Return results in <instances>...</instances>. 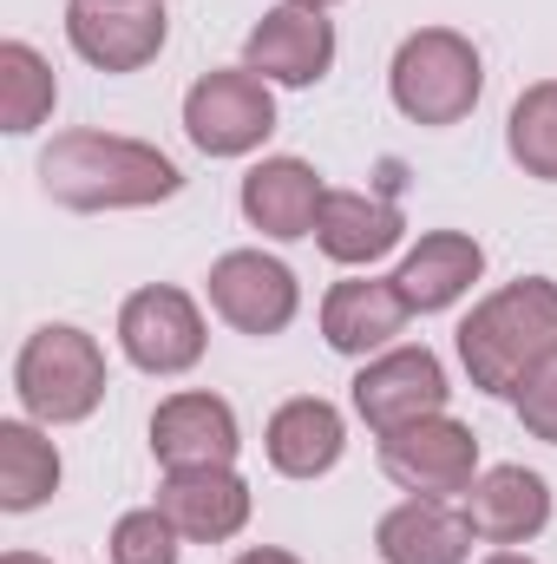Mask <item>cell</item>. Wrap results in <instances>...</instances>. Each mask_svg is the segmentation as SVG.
I'll return each mask as SVG.
<instances>
[{
	"mask_svg": "<svg viewBox=\"0 0 557 564\" xmlns=\"http://www.w3.org/2000/svg\"><path fill=\"white\" fill-rule=\"evenodd\" d=\"M40 184L66 210H139V204L177 197L184 171L157 144L112 139V132H66L40 151Z\"/></svg>",
	"mask_w": 557,
	"mask_h": 564,
	"instance_id": "1",
	"label": "cell"
},
{
	"mask_svg": "<svg viewBox=\"0 0 557 564\" xmlns=\"http://www.w3.org/2000/svg\"><path fill=\"white\" fill-rule=\"evenodd\" d=\"M557 355V282L525 276L485 295L459 322V361L485 394H525V381Z\"/></svg>",
	"mask_w": 557,
	"mask_h": 564,
	"instance_id": "2",
	"label": "cell"
},
{
	"mask_svg": "<svg viewBox=\"0 0 557 564\" xmlns=\"http://www.w3.org/2000/svg\"><path fill=\"white\" fill-rule=\"evenodd\" d=\"M13 388H20L33 421L73 426L106 401V355H99V341L86 328L53 322V328L26 335V348L13 361Z\"/></svg>",
	"mask_w": 557,
	"mask_h": 564,
	"instance_id": "3",
	"label": "cell"
},
{
	"mask_svg": "<svg viewBox=\"0 0 557 564\" xmlns=\"http://www.w3.org/2000/svg\"><path fill=\"white\" fill-rule=\"evenodd\" d=\"M387 79H394V106L414 126H459L479 106V86H485L472 40L452 33V26H419V33H407Z\"/></svg>",
	"mask_w": 557,
	"mask_h": 564,
	"instance_id": "4",
	"label": "cell"
},
{
	"mask_svg": "<svg viewBox=\"0 0 557 564\" xmlns=\"http://www.w3.org/2000/svg\"><path fill=\"white\" fill-rule=\"evenodd\" d=\"M184 132L210 158H243V151H256L276 132V99H270V86L250 66L204 73L190 86V99H184Z\"/></svg>",
	"mask_w": 557,
	"mask_h": 564,
	"instance_id": "5",
	"label": "cell"
},
{
	"mask_svg": "<svg viewBox=\"0 0 557 564\" xmlns=\"http://www.w3.org/2000/svg\"><path fill=\"white\" fill-rule=\"evenodd\" d=\"M381 473L394 486H407L414 499L466 492L472 473H479V440H472V426L446 421V414H426L414 426L381 433Z\"/></svg>",
	"mask_w": 557,
	"mask_h": 564,
	"instance_id": "6",
	"label": "cell"
},
{
	"mask_svg": "<svg viewBox=\"0 0 557 564\" xmlns=\"http://www.w3.org/2000/svg\"><path fill=\"white\" fill-rule=\"evenodd\" d=\"M119 341L144 375H184L204 361V315L184 289H139L119 308Z\"/></svg>",
	"mask_w": 557,
	"mask_h": 564,
	"instance_id": "7",
	"label": "cell"
},
{
	"mask_svg": "<svg viewBox=\"0 0 557 564\" xmlns=\"http://www.w3.org/2000/svg\"><path fill=\"white\" fill-rule=\"evenodd\" d=\"M66 40L99 73H139L164 46V7L157 0H73Z\"/></svg>",
	"mask_w": 557,
	"mask_h": 564,
	"instance_id": "8",
	"label": "cell"
},
{
	"mask_svg": "<svg viewBox=\"0 0 557 564\" xmlns=\"http://www.w3.org/2000/svg\"><path fill=\"white\" fill-rule=\"evenodd\" d=\"M354 408L374 433L414 426L426 414H446V368L433 348H394L354 375Z\"/></svg>",
	"mask_w": 557,
	"mask_h": 564,
	"instance_id": "9",
	"label": "cell"
},
{
	"mask_svg": "<svg viewBox=\"0 0 557 564\" xmlns=\"http://www.w3.org/2000/svg\"><path fill=\"white\" fill-rule=\"evenodd\" d=\"M295 302L302 295H295L288 263L263 257V250H230L210 270V308L243 335H282L295 322Z\"/></svg>",
	"mask_w": 557,
	"mask_h": 564,
	"instance_id": "10",
	"label": "cell"
},
{
	"mask_svg": "<svg viewBox=\"0 0 557 564\" xmlns=\"http://www.w3.org/2000/svg\"><path fill=\"white\" fill-rule=\"evenodd\" d=\"M157 512L177 525V539L223 545L250 525V486L230 466H190V473H171L157 486Z\"/></svg>",
	"mask_w": 557,
	"mask_h": 564,
	"instance_id": "11",
	"label": "cell"
},
{
	"mask_svg": "<svg viewBox=\"0 0 557 564\" xmlns=\"http://www.w3.org/2000/svg\"><path fill=\"white\" fill-rule=\"evenodd\" d=\"M237 414L217 394H171L151 414V453L164 459V473H190V466H230L237 459Z\"/></svg>",
	"mask_w": 557,
	"mask_h": 564,
	"instance_id": "12",
	"label": "cell"
},
{
	"mask_svg": "<svg viewBox=\"0 0 557 564\" xmlns=\"http://www.w3.org/2000/svg\"><path fill=\"white\" fill-rule=\"evenodd\" d=\"M243 59H250V73H263V79L315 86V79L335 66V26H328L315 7H276V13H263V26L250 33Z\"/></svg>",
	"mask_w": 557,
	"mask_h": 564,
	"instance_id": "13",
	"label": "cell"
},
{
	"mask_svg": "<svg viewBox=\"0 0 557 564\" xmlns=\"http://www.w3.org/2000/svg\"><path fill=\"white\" fill-rule=\"evenodd\" d=\"M401 230H407V217L381 191H328L315 210V243L335 263H374L401 243Z\"/></svg>",
	"mask_w": 557,
	"mask_h": 564,
	"instance_id": "14",
	"label": "cell"
},
{
	"mask_svg": "<svg viewBox=\"0 0 557 564\" xmlns=\"http://www.w3.org/2000/svg\"><path fill=\"white\" fill-rule=\"evenodd\" d=\"M472 532L492 539V545H525L551 525V486L525 466H492L479 486H472V506H466Z\"/></svg>",
	"mask_w": 557,
	"mask_h": 564,
	"instance_id": "15",
	"label": "cell"
},
{
	"mask_svg": "<svg viewBox=\"0 0 557 564\" xmlns=\"http://www.w3.org/2000/svg\"><path fill=\"white\" fill-rule=\"evenodd\" d=\"M321 177L302 164V158H263L250 177H243V217L263 230V237H308L315 230V210H321Z\"/></svg>",
	"mask_w": 557,
	"mask_h": 564,
	"instance_id": "16",
	"label": "cell"
},
{
	"mask_svg": "<svg viewBox=\"0 0 557 564\" xmlns=\"http://www.w3.org/2000/svg\"><path fill=\"white\" fill-rule=\"evenodd\" d=\"M407 315L414 308L401 302L394 282H335L328 302H321V335H328L335 355H374L401 335Z\"/></svg>",
	"mask_w": 557,
	"mask_h": 564,
	"instance_id": "17",
	"label": "cell"
},
{
	"mask_svg": "<svg viewBox=\"0 0 557 564\" xmlns=\"http://www.w3.org/2000/svg\"><path fill=\"white\" fill-rule=\"evenodd\" d=\"M485 270V250L472 243V237H459V230H433V237H419V250L394 270V289H401V302L419 308V315H433V308H452L472 282Z\"/></svg>",
	"mask_w": 557,
	"mask_h": 564,
	"instance_id": "18",
	"label": "cell"
},
{
	"mask_svg": "<svg viewBox=\"0 0 557 564\" xmlns=\"http://www.w3.org/2000/svg\"><path fill=\"white\" fill-rule=\"evenodd\" d=\"M374 545H381L387 564H466V552H472V519L446 512L439 499H407V506H394L381 519Z\"/></svg>",
	"mask_w": 557,
	"mask_h": 564,
	"instance_id": "19",
	"label": "cell"
},
{
	"mask_svg": "<svg viewBox=\"0 0 557 564\" xmlns=\"http://www.w3.org/2000/svg\"><path fill=\"white\" fill-rule=\"evenodd\" d=\"M341 446H348L341 414L328 401H315V394L276 408V421H270V466L288 473V479H321L341 459Z\"/></svg>",
	"mask_w": 557,
	"mask_h": 564,
	"instance_id": "20",
	"label": "cell"
},
{
	"mask_svg": "<svg viewBox=\"0 0 557 564\" xmlns=\"http://www.w3.org/2000/svg\"><path fill=\"white\" fill-rule=\"evenodd\" d=\"M53 486H59L53 440H40L26 421H0V506L7 512H33Z\"/></svg>",
	"mask_w": 557,
	"mask_h": 564,
	"instance_id": "21",
	"label": "cell"
},
{
	"mask_svg": "<svg viewBox=\"0 0 557 564\" xmlns=\"http://www.w3.org/2000/svg\"><path fill=\"white\" fill-rule=\"evenodd\" d=\"M59 86H53V66L26 46V40H7L0 46V126L7 132H33L46 112H53Z\"/></svg>",
	"mask_w": 557,
	"mask_h": 564,
	"instance_id": "22",
	"label": "cell"
},
{
	"mask_svg": "<svg viewBox=\"0 0 557 564\" xmlns=\"http://www.w3.org/2000/svg\"><path fill=\"white\" fill-rule=\"evenodd\" d=\"M505 144L532 177L557 184V79H538L518 93V106L505 119Z\"/></svg>",
	"mask_w": 557,
	"mask_h": 564,
	"instance_id": "23",
	"label": "cell"
},
{
	"mask_svg": "<svg viewBox=\"0 0 557 564\" xmlns=\"http://www.w3.org/2000/svg\"><path fill=\"white\" fill-rule=\"evenodd\" d=\"M112 564H177V525L151 506L112 525Z\"/></svg>",
	"mask_w": 557,
	"mask_h": 564,
	"instance_id": "24",
	"label": "cell"
},
{
	"mask_svg": "<svg viewBox=\"0 0 557 564\" xmlns=\"http://www.w3.org/2000/svg\"><path fill=\"white\" fill-rule=\"evenodd\" d=\"M518 421H525L532 440L557 446V355L532 375V381H525V394H518Z\"/></svg>",
	"mask_w": 557,
	"mask_h": 564,
	"instance_id": "25",
	"label": "cell"
},
{
	"mask_svg": "<svg viewBox=\"0 0 557 564\" xmlns=\"http://www.w3.org/2000/svg\"><path fill=\"white\" fill-rule=\"evenodd\" d=\"M237 564H302V558H288V552H270V545H263V552H243Z\"/></svg>",
	"mask_w": 557,
	"mask_h": 564,
	"instance_id": "26",
	"label": "cell"
},
{
	"mask_svg": "<svg viewBox=\"0 0 557 564\" xmlns=\"http://www.w3.org/2000/svg\"><path fill=\"white\" fill-rule=\"evenodd\" d=\"M0 564H46V558H33V552H7Z\"/></svg>",
	"mask_w": 557,
	"mask_h": 564,
	"instance_id": "27",
	"label": "cell"
},
{
	"mask_svg": "<svg viewBox=\"0 0 557 564\" xmlns=\"http://www.w3.org/2000/svg\"><path fill=\"white\" fill-rule=\"evenodd\" d=\"M485 564H532V558H518V552H499V558H485Z\"/></svg>",
	"mask_w": 557,
	"mask_h": 564,
	"instance_id": "28",
	"label": "cell"
},
{
	"mask_svg": "<svg viewBox=\"0 0 557 564\" xmlns=\"http://www.w3.org/2000/svg\"><path fill=\"white\" fill-rule=\"evenodd\" d=\"M288 7H315V13H321V7H335V0H288Z\"/></svg>",
	"mask_w": 557,
	"mask_h": 564,
	"instance_id": "29",
	"label": "cell"
}]
</instances>
